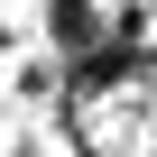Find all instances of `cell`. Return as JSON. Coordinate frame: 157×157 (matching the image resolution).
<instances>
[{
	"label": "cell",
	"mask_w": 157,
	"mask_h": 157,
	"mask_svg": "<svg viewBox=\"0 0 157 157\" xmlns=\"http://www.w3.org/2000/svg\"><path fill=\"white\" fill-rule=\"evenodd\" d=\"M111 37V10H102V0H46V46L56 56H93Z\"/></svg>",
	"instance_id": "1"
}]
</instances>
